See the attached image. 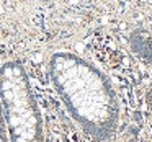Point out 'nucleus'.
I'll return each mask as SVG.
<instances>
[{
	"mask_svg": "<svg viewBox=\"0 0 152 142\" xmlns=\"http://www.w3.org/2000/svg\"><path fill=\"white\" fill-rule=\"evenodd\" d=\"M51 74L75 113L90 122L108 119V96L100 77L87 64L69 54H57L51 60Z\"/></svg>",
	"mask_w": 152,
	"mask_h": 142,
	"instance_id": "f257e3e1",
	"label": "nucleus"
}]
</instances>
